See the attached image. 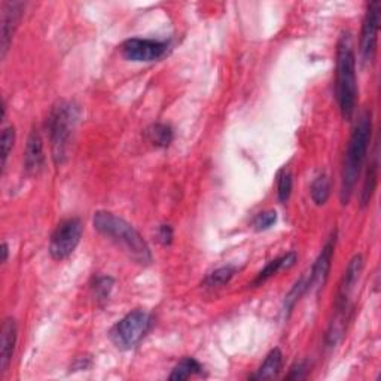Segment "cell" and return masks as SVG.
<instances>
[{
    "mask_svg": "<svg viewBox=\"0 0 381 381\" xmlns=\"http://www.w3.org/2000/svg\"><path fill=\"white\" fill-rule=\"evenodd\" d=\"M93 225L95 231L122 247L124 252L135 262L140 265H149L152 262V253H150L146 240L124 218L111 213V211L100 210L94 213Z\"/></svg>",
    "mask_w": 381,
    "mask_h": 381,
    "instance_id": "1",
    "label": "cell"
},
{
    "mask_svg": "<svg viewBox=\"0 0 381 381\" xmlns=\"http://www.w3.org/2000/svg\"><path fill=\"white\" fill-rule=\"evenodd\" d=\"M371 131H372L371 112L365 111L359 115L356 126H354L349 140L347 150H345L343 174H341V192H340L343 205H347L353 196L354 186H356L362 165L365 163V158H367L368 146L371 141Z\"/></svg>",
    "mask_w": 381,
    "mask_h": 381,
    "instance_id": "2",
    "label": "cell"
},
{
    "mask_svg": "<svg viewBox=\"0 0 381 381\" xmlns=\"http://www.w3.org/2000/svg\"><path fill=\"white\" fill-rule=\"evenodd\" d=\"M336 100L344 119L350 121L356 111L358 81H356V57L351 34L344 32L336 45Z\"/></svg>",
    "mask_w": 381,
    "mask_h": 381,
    "instance_id": "3",
    "label": "cell"
},
{
    "mask_svg": "<svg viewBox=\"0 0 381 381\" xmlns=\"http://www.w3.org/2000/svg\"><path fill=\"white\" fill-rule=\"evenodd\" d=\"M78 118L79 109L72 102L61 100L51 109L47 121V130L51 140L52 157H54V161L57 164H61L65 161Z\"/></svg>",
    "mask_w": 381,
    "mask_h": 381,
    "instance_id": "4",
    "label": "cell"
},
{
    "mask_svg": "<svg viewBox=\"0 0 381 381\" xmlns=\"http://www.w3.org/2000/svg\"><path fill=\"white\" fill-rule=\"evenodd\" d=\"M152 323V316L148 312L140 308L135 310L113 325L109 332V338L117 349L131 350L148 335Z\"/></svg>",
    "mask_w": 381,
    "mask_h": 381,
    "instance_id": "5",
    "label": "cell"
},
{
    "mask_svg": "<svg viewBox=\"0 0 381 381\" xmlns=\"http://www.w3.org/2000/svg\"><path fill=\"white\" fill-rule=\"evenodd\" d=\"M84 234V225L81 219L70 218L61 222L54 234L51 235L49 253L56 261L67 259L81 243Z\"/></svg>",
    "mask_w": 381,
    "mask_h": 381,
    "instance_id": "6",
    "label": "cell"
},
{
    "mask_svg": "<svg viewBox=\"0 0 381 381\" xmlns=\"http://www.w3.org/2000/svg\"><path fill=\"white\" fill-rule=\"evenodd\" d=\"M167 42L132 38L122 43L121 51L122 56L130 61H136V63H150V61L161 58L167 52Z\"/></svg>",
    "mask_w": 381,
    "mask_h": 381,
    "instance_id": "7",
    "label": "cell"
},
{
    "mask_svg": "<svg viewBox=\"0 0 381 381\" xmlns=\"http://www.w3.org/2000/svg\"><path fill=\"white\" fill-rule=\"evenodd\" d=\"M380 2H371L363 19L360 33V54L363 61H371L377 51V34L380 27Z\"/></svg>",
    "mask_w": 381,
    "mask_h": 381,
    "instance_id": "8",
    "label": "cell"
},
{
    "mask_svg": "<svg viewBox=\"0 0 381 381\" xmlns=\"http://www.w3.org/2000/svg\"><path fill=\"white\" fill-rule=\"evenodd\" d=\"M334 249H335V234L330 238V242L323 246L321 255L317 256L316 262L313 264L312 271H310V277L307 280V290L319 292L323 289L327 276H330Z\"/></svg>",
    "mask_w": 381,
    "mask_h": 381,
    "instance_id": "9",
    "label": "cell"
},
{
    "mask_svg": "<svg viewBox=\"0 0 381 381\" xmlns=\"http://www.w3.org/2000/svg\"><path fill=\"white\" fill-rule=\"evenodd\" d=\"M24 10V3L21 2H6L3 5V20H2V57L6 56V51L10 48L11 39L19 27Z\"/></svg>",
    "mask_w": 381,
    "mask_h": 381,
    "instance_id": "10",
    "label": "cell"
},
{
    "mask_svg": "<svg viewBox=\"0 0 381 381\" xmlns=\"http://www.w3.org/2000/svg\"><path fill=\"white\" fill-rule=\"evenodd\" d=\"M43 141L38 130H33L24 150V168L29 174H38L43 167Z\"/></svg>",
    "mask_w": 381,
    "mask_h": 381,
    "instance_id": "11",
    "label": "cell"
},
{
    "mask_svg": "<svg viewBox=\"0 0 381 381\" xmlns=\"http://www.w3.org/2000/svg\"><path fill=\"white\" fill-rule=\"evenodd\" d=\"M16 335H19V330H16L15 321L14 319H6L2 325V345H0V369H2V374L10 368L16 344Z\"/></svg>",
    "mask_w": 381,
    "mask_h": 381,
    "instance_id": "12",
    "label": "cell"
},
{
    "mask_svg": "<svg viewBox=\"0 0 381 381\" xmlns=\"http://www.w3.org/2000/svg\"><path fill=\"white\" fill-rule=\"evenodd\" d=\"M362 268H363L362 255L353 256V259L347 265V270H345V273H344V277H343V281L340 285L338 298H349L350 299V295H351V292L354 289V285H356L359 277H360Z\"/></svg>",
    "mask_w": 381,
    "mask_h": 381,
    "instance_id": "13",
    "label": "cell"
},
{
    "mask_svg": "<svg viewBox=\"0 0 381 381\" xmlns=\"http://www.w3.org/2000/svg\"><path fill=\"white\" fill-rule=\"evenodd\" d=\"M295 262H297V253H295V252H289V253H286V255L280 256V258L268 262L267 267H265V268L258 274V276H256V279H255V281H253V285H255V286L262 285V283H264V281H267L270 277L276 276V274H277L279 271L289 270V268L294 267Z\"/></svg>",
    "mask_w": 381,
    "mask_h": 381,
    "instance_id": "14",
    "label": "cell"
},
{
    "mask_svg": "<svg viewBox=\"0 0 381 381\" xmlns=\"http://www.w3.org/2000/svg\"><path fill=\"white\" fill-rule=\"evenodd\" d=\"M283 365V353L280 349H274L268 353V356L265 358L261 368L256 372V380H271L279 376V372Z\"/></svg>",
    "mask_w": 381,
    "mask_h": 381,
    "instance_id": "15",
    "label": "cell"
},
{
    "mask_svg": "<svg viewBox=\"0 0 381 381\" xmlns=\"http://www.w3.org/2000/svg\"><path fill=\"white\" fill-rule=\"evenodd\" d=\"M148 141L155 148H167L173 140V130L167 124H154L146 130Z\"/></svg>",
    "mask_w": 381,
    "mask_h": 381,
    "instance_id": "16",
    "label": "cell"
},
{
    "mask_svg": "<svg viewBox=\"0 0 381 381\" xmlns=\"http://www.w3.org/2000/svg\"><path fill=\"white\" fill-rule=\"evenodd\" d=\"M377 182H378V159L376 157L374 161L368 165L365 181H363V188H362V194H360L362 207L369 205V201L372 200V196H374V192H376Z\"/></svg>",
    "mask_w": 381,
    "mask_h": 381,
    "instance_id": "17",
    "label": "cell"
},
{
    "mask_svg": "<svg viewBox=\"0 0 381 381\" xmlns=\"http://www.w3.org/2000/svg\"><path fill=\"white\" fill-rule=\"evenodd\" d=\"M203 372V367L200 365V362L194 358H185L182 359L174 369L172 371L170 378L172 381H181V380H188L194 376H198Z\"/></svg>",
    "mask_w": 381,
    "mask_h": 381,
    "instance_id": "18",
    "label": "cell"
},
{
    "mask_svg": "<svg viewBox=\"0 0 381 381\" xmlns=\"http://www.w3.org/2000/svg\"><path fill=\"white\" fill-rule=\"evenodd\" d=\"M310 194H312V200L317 206L326 205L327 198L331 196V181L326 174L317 176L310 186Z\"/></svg>",
    "mask_w": 381,
    "mask_h": 381,
    "instance_id": "19",
    "label": "cell"
},
{
    "mask_svg": "<svg viewBox=\"0 0 381 381\" xmlns=\"http://www.w3.org/2000/svg\"><path fill=\"white\" fill-rule=\"evenodd\" d=\"M235 273L237 268L233 267V265H225V267H220L213 273H210L205 280V285L207 288H222L231 281Z\"/></svg>",
    "mask_w": 381,
    "mask_h": 381,
    "instance_id": "20",
    "label": "cell"
},
{
    "mask_svg": "<svg viewBox=\"0 0 381 381\" xmlns=\"http://www.w3.org/2000/svg\"><path fill=\"white\" fill-rule=\"evenodd\" d=\"M292 186H294V179H292V173L289 170H281L279 174V181H277V196H279V201L288 203V200L290 198L292 194Z\"/></svg>",
    "mask_w": 381,
    "mask_h": 381,
    "instance_id": "21",
    "label": "cell"
},
{
    "mask_svg": "<svg viewBox=\"0 0 381 381\" xmlns=\"http://www.w3.org/2000/svg\"><path fill=\"white\" fill-rule=\"evenodd\" d=\"M15 143V128L12 126L5 127L2 131V139H0V148H2V168H5L8 157L12 152Z\"/></svg>",
    "mask_w": 381,
    "mask_h": 381,
    "instance_id": "22",
    "label": "cell"
},
{
    "mask_svg": "<svg viewBox=\"0 0 381 381\" xmlns=\"http://www.w3.org/2000/svg\"><path fill=\"white\" fill-rule=\"evenodd\" d=\"M277 222V213L274 210H265L261 211L259 215H256L253 219V228L256 231H265V229L271 228L274 224Z\"/></svg>",
    "mask_w": 381,
    "mask_h": 381,
    "instance_id": "23",
    "label": "cell"
},
{
    "mask_svg": "<svg viewBox=\"0 0 381 381\" xmlns=\"http://www.w3.org/2000/svg\"><path fill=\"white\" fill-rule=\"evenodd\" d=\"M112 288H113V279L112 277H97L94 286H93L97 301L109 299Z\"/></svg>",
    "mask_w": 381,
    "mask_h": 381,
    "instance_id": "24",
    "label": "cell"
},
{
    "mask_svg": "<svg viewBox=\"0 0 381 381\" xmlns=\"http://www.w3.org/2000/svg\"><path fill=\"white\" fill-rule=\"evenodd\" d=\"M158 238L161 244L168 246L173 242V228L170 225H161L158 229Z\"/></svg>",
    "mask_w": 381,
    "mask_h": 381,
    "instance_id": "25",
    "label": "cell"
},
{
    "mask_svg": "<svg viewBox=\"0 0 381 381\" xmlns=\"http://www.w3.org/2000/svg\"><path fill=\"white\" fill-rule=\"evenodd\" d=\"M305 371H307V367H305V363H298V365H295L294 368H292V372H290V376L288 378H304L305 377Z\"/></svg>",
    "mask_w": 381,
    "mask_h": 381,
    "instance_id": "26",
    "label": "cell"
},
{
    "mask_svg": "<svg viewBox=\"0 0 381 381\" xmlns=\"http://www.w3.org/2000/svg\"><path fill=\"white\" fill-rule=\"evenodd\" d=\"M2 253H3V258H2V262L6 264L8 262V255H10V247H8L6 243L2 244Z\"/></svg>",
    "mask_w": 381,
    "mask_h": 381,
    "instance_id": "27",
    "label": "cell"
}]
</instances>
